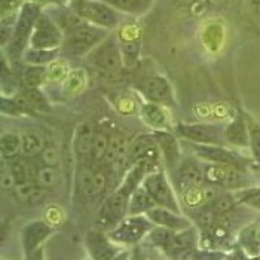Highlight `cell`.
Instances as JSON below:
<instances>
[{
  "mask_svg": "<svg viewBox=\"0 0 260 260\" xmlns=\"http://www.w3.org/2000/svg\"><path fill=\"white\" fill-rule=\"evenodd\" d=\"M54 226L45 220H35L27 223L21 231V247L24 257L35 253L38 248L43 247L45 241L54 234Z\"/></svg>",
  "mask_w": 260,
  "mask_h": 260,
  "instance_id": "e0dca14e",
  "label": "cell"
},
{
  "mask_svg": "<svg viewBox=\"0 0 260 260\" xmlns=\"http://www.w3.org/2000/svg\"><path fill=\"white\" fill-rule=\"evenodd\" d=\"M0 183L3 190H14L17 187V180L12 173L11 164L8 160L2 159V168H0Z\"/></svg>",
  "mask_w": 260,
  "mask_h": 260,
  "instance_id": "d590c367",
  "label": "cell"
},
{
  "mask_svg": "<svg viewBox=\"0 0 260 260\" xmlns=\"http://www.w3.org/2000/svg\"><path fill=\"white\" fill-rule=\"evenodd\" d=\"M69 6L82 20L109 31L119 25L120 12L112 8L106 0H70Z\"/></svg>",
  "mask_w": 260,
  "mask_h": 260,
  "instance_id": "5b68a950",
  "label": "cell"
},
{
  "mask_svg": "<svg viewBox=\"0 0 260 260\" xmlns=\"http://www.w3.org/2000/svg\"><path fill=\"white\" fill-rule=\"evenodd\" d=\"M61 49H35L28 48L22 55V64H31V66H49L51 62L60 58Z\"/></svg>",
  "mask_w": 260,
  "mask_h": 260,
  "instance_id": "83f0119b",
  "label": "cell"
},
{
  "mask_svg": "<svg viewBox=\"0 0 260 260\" xmlns=\"http://www.w3.org/2000/svg\"><path fill=\"white\" fill-rule=\"evenodd\" d=\"M155 207H158V205L153 201V198L150 197V193L143 186H140L131 197L129 207H128V214H131V216L146 214L147 211H150Z\"/></svg>",
  "mask_w": 260,
  "mask_h": 260,
  "instance_id": "f1b7e54d",
  "label": "cell"
},
{
  "mask_svg": "<svg viewBox=\"0 0 260 260\" xmlns=\"http://www.w3.org/2000/svg\"><path fill=\"white\" fill-rule=\"evenodd\" d=\"M85 245L92 260H113L123 250L100 229H94L86 234Z\"/></svg>",
  "mask_w": 260,
  "mask_h": 260,
  "instance_id": "2e32d148",
  "label": "cell"
},
{
  "mask_svg": "<svg viewBox=\"0 0 260 260\" xmlns=\"http://www.w3.org/2000/svg\"><path fill=\"white\" fill-rule=\"evenodd\" d=\"M247 126H248V149L251 152L253 162L260 165V122L253 119L248 113H245Z\"/></svg>",
  "mask_w": 260,
  "mask_h": 260,
  "instance_id": "1f68e13d",
  "label": "cell"
},
{
  "mask_svg": "<svg viewBox=\"0 0 260 260\" xmlns=\"http://www.w3.org/2000/svg\"><path fill=\"white\" fill-rule=\"evenodd\" d=\"M64 42V31L48 12H42L35 24L30 48L35 49H61Z\"/></svg>",
  "mask_w": 260,
  "mask_h": 260,
  "instance_id": "7c38bea8",
  "label": "cell"
},
{
  "mask_svg": "<svg viewBox=\"0 0 260 260\" xmlns=\"http://www.w3.org/2000/svg\"><path fill=\"white\" fill-rule=\"evenodd\" d=\"M57 15L49 14L58 22L64 31V42L61 46V52L70 57L85 58L95 46H99L112 31L89 24L82 20L79 15L69 6L60 8L55 11Z\"/></svg>",
  "mask_w": 260,
  "mask_h": 260,
  "instance_id": "7a4b0ae2",
  "label": "cell"
},
{
  "mask_svg": "<svg viewBox=\"0 0 260 260\" xmlns=\"http://www.w3.org/2000/svg\"><path fill=\"white\" fill-rule=\"evenodd\" d=\"M202 162V170L205 181L208 184L217 186L228 190H241L245 187H250L248 173L242 171L240 168L231 167V165H221V164H211V162Z\"/></svg>",
  "mask_w": 260,
  "mask_h": 260,
  "instance_id": "9c48e42d",
  "label": "cell"
},
{
  "mask_svg": "<svg viewBox=\"0 0 260 260\" xmlns=\"http://www.w3.org/2000/svg\"><path fill=\"white\" fill-rule=\"evenodd\" d=\"M46 190L45 187L39 186L36 181H31V183H24V184H18L12 193L14 197L21 202H25V204H38L40 201L45 198L46 195Z\"/></svg>",
  "mask_w": 260,
  "mask_h": 260,
  "instance_id": "f546056e",
  "label": "cell"
},
{
  "mask_svg": "<svg viewBox=\"0 0 260 260\" xmlns=\"http://www.w3.org/2000/svg\"><path fill=\"white\" fill-rule=\"evenodd\" d=\"M70 69L67 61L58 58L54 62H51L49 66H46V76H48V82H62L64 78L69 75Z\"/></svg>",
  "mask_w": 260,
  "mask_h": 260,
  "instance_id": "e575fe53",
  "label": "cell"
},
{
  "mask_svg": "<svg viewBox=\"0 0 260 260\" xmlns=\"http://www.w3.org/2000/svg\"><path fill=\"white\" fill-rule=\"evenodd\" d=\"M42 165L48 167H57L60 162V152L55 144H45L42 153L39 155Z\"/></svg>",
  "mask_w": 260,
  "mask_h": 260,
  "instance_id": "8d00e7d4",
  "label": "cell"
},
{
  "mask_svg": "<svg viewBox=\"0 0 260 260\" xmlns=\"http://www.w3.org/2000/svg\"><path fill=\"white\" fill-rule=\"evenodd\" d=\"M134 89L144 101L162 104L168 109L177 107L173 85L164 75H150L147 78H143L139 83L134 85Z\"/></svg>",
  "mask_w": 260,
  "mask_h": 260,
  "instance_id": "8fae6325",
  "label": "cell"
},
{
  "mask_svg": "<svg viewBox=\"0 0 260 260\" xmlns=\"http://www.w3.org/2000/svg\"><path fill=\"white\" fill-rule=\"evenodd\" d=\"M140 160H147L158 168L160 167L162 155H160V149L153 133L139 134L131 141L128 158H126V170Z\"/></svg>",
  "mask_w": 260,
  "mask_h": 260,
  "instance_id": "4fadbf2b",
  "label": "cell"
},
{
  "mask_svg": "<svg viewBox=\"0 0 260 260\" xmlns=\"http://www.w3.org/2000/svg\"><path fill=\"white\" fill-rule=\"evenodd\" d=\"M85 60L101 76L118 78L125 67L119 38L115 33H110L85 57Z\"/></svg>",
  "mask_w": 260,
  "mask_h": 260,
  "instance_id": "277c9868",
  "label": "cell"
},
{
  "mask_svg": "<svg viewBox=\"0 0 260 260\" xmlns=\"http://www.w3.org/2000/svg\"><path fill=\"white\" fill-rule=\"evenodd\" d=\"M176 136L183 141L197 143V144H221L224 146V125L210 123V122H197L184 123L179 122L174 125Z\"/></svg>",
  "mask_w": 260,
  "mask_h": 260,
  "instance_id": "ba28073f",
  "label": "cell"
},
{
  "mask_svg": "<svg viewBox=\"0 0 260 260\" xmlns=\"http://www.w3.org/2000/svg\"><path fill=\"white\" fill-rule=\"evenodd\" d=\"M20 82L22 88H33L40 89L46 82V67L45 66H31V64H24L20 73Z\"/></svg>",
  "mask_w": 260,
  "mask_h": 260,
  "instance_id": "d4e9b609",
  "label": "cell"
},
{
  "mask_svg": "<svg viewBox=\"0 0 260 260\" xmlns=\"http://www.w3.org/2000/svg\"><path fill=\"white\" fill-rule=\"evenodd\" d=\"M235 200L238 204H244L247 207L260 210V187L250 186L241 190H235Z\"/></svg>",
  "mask_w": 260,
  "mask_h": 260,
  "instance_id": "d6a6232c",
  "label": "cell"
},
{
  "mask_svg": "<svg viewBox=\"0 0 260 260\" xmlns=\"http://www.w3.org/2000/svg\"><path fill=\"white\" fill-rule=\"evenodd\" d=\"M42 8L38 2L27 0L21 6L18 18L15 21L11 40L5 46V57L11 62H20L24 52L30 48V39L35 24L42 14Z\"/></svg>",
  "mask_w": 260,
  "mask_h": 260,
  "instance_id": "3957f363",
  "label": "cell"
},
{
  "mask_svg": "<svg viewBox=\"0 0 260 260\" xmlns=\"http://www.w3.org/2000/svg\"><path fill=\"white\" fill-rule=\"evenodd\" d=\"M112 8L120 14L140 18L149 14L155 5V0H106Z\"/></svg>",
  "mask_w": 260,
  "mask_h": 260,
  "instance_id": "cb8c5ba5",
  "label": "cell"
},
{
  "mask_svg": "<svg viewBox=\"0 0 260 260\" xmlns=\"http://www.w3.org/2000/svg\"><path fill=\"white\" fill-rule=\"evenodd\" d=\"M95 122H82L76 126L73 136V153L79 164L92 165V144L95 136Z\"/></svg>",
  "mask_w": 260,
  "mask_h": 260,
  "instance_id": "d6986e66",
  "label": "cell"
},
{
  "mask_svg": "<svg viewBox=\"0 0 260 260\" xmlns=\"http://www.w3.org/2000/svg\"><path fill=\"white\" fill-rule=\"evenodd\" d=\"M174 183H176L177 193L207 184L202 170V162L197 156L195 158L183 156L180 165L174 174Z\"/></svg>",
  "mask_w": 260,
  "mask_h": 260,
  "instance_id": "9a60e30c",
  "label": "cell"
},
{
  "mask_svg": "<svg viewBox=\"0 0 260 260\" xmlns=\"http://www.w3.org/2000/svg\"><path fill=\"white\" fill-rule=\"evenodd\" d=\"M35 181L45 187V189H49V187H54L58 181V171L55 167H48V165H42L38 168L36 171V179Z\"/></svg>",
  "mask_w": 260,
  "mask_h": 260,
  "instance_id": "836d02e7",
  "label": "cell"
},
{
  "mask_svg": "<svg viewBox=\"0 0 260 260\" xmlns=\"http://www.w3.org/2000/svg\"><path fill=\"white\" fill-rule=\"evenodd\" d=\"M139 110H140L141 120L152 131H174V125L171 122L168 107L143 100L139 106Z\"/></svg>",
  "mask_w": 260,
  "mask_h": 260,
  "instance_id": "ffe728a7",
  "label": "cell"
},
{
  "mask_svg": "<svg viewBox=\"0 0 260 260\" xmlns=\"http://www.w3.org/2000/svg\"><path fill=\"white\" fill-rule=\"evenodd\" d=\"M184 143L192 152V155L204 162L231 165V167L240 168L242 171H247L251 164V160L242 156L238 150L229 149L221 144H197V143H187V141Z\"/></svg>",
  "mask_w": 260,
  "mask_h": 260,
  "instance_id": "52a82bcc",
  "label": "cell"
},
{
  "mask_svg": "<svg viewBox=\"0 0 260 260\" xmlns=\"http://www.w3.org/2000/svg\"><path fill=\"white\" fill-rule=\"evenodd\" d=\"M45 147V140L36 131H25L21 134V158H39Z\"/></svg>",
  "mask_w": 260,
  "mask_h": 260,
  "instance_id": "4316f807",
  "label": "cell"
},
{
  "mask_svg": "<svg viewBox=\"0 0 260 260\" xmlns=\"http://www.w3.org/2000/svg\"><path fill=\"white\" fill-rule=\"evenodd\" d=\"M86 72L83 69H73L69 72V75L61 82V92L69 99L80 94L86 86Z\"/></svg>",
  "mask_w": 260,
  "mask_h": 260,
  "instance_id": "484cf974",
  "label": "cell"
},
{
  "mask_svg": "<svg viewBox=\"0 0 260 260\" xmlns=\"http://www.w3.org/2000/svg\"><path fill=\"white\" fill-rule=\"evenodd\" d=\"M155 229L153 221L146 214L131 216L128 214L122 221H119L113 229L106 232L109 238L119 245H137L146 240V237Z\"/></svg>",
  "mask_w": 260,
  "mask_h": 260,
  "instance_id": "8992f818",
  "label": "cell"
},
{
  "mask_svg": "<svg viewBox=\"0 0 260 260\" xmlns=\"http://www.w3.org/2000/svg\"><path fill=\"white\" fill-rule=\"evenodd\" d=\"M141 186L150 193V197L156 202V205L170 208L173 211L181 213L180 202L177 198V193L171 184V181L167 176V171L158 168L155 171H150L144 180L141 183Z\"/></svg>",
  "mask_w": 260,
  "mask_h": 260,
  "instance_id": "30bf717a",
  "label": "cell"
},
{
  "mask_svg": "<svg viewBox=\"0 0 260 260\" xmlns=\"http://www.w3.org/2000/svg\"><path fill=\"white\" fill-rule=\"evenodd\" d=\"M133 139L119 128H115L110 137V143L107 147V152L104 155V159L100 165L106 167L112 173L118 171L120 168H126V158L129 152Z\"/></svg>",
  "mask_w": 260,
  "mask_h": 260,
  "instance_id": "5bb4252c",
  "label": "cell"
},
{
  "mask_svg": "<svg viewBox=\"0 0 260 260\" xmlns=\"http://www.w3.org/2000/svg\"><path fill=\"white\" fill-rule=\"evenodd\" d=\"M116 126L112 125L110 122H104V123H97L95 128V136H94V144H92V165H100L104 155L107 152L109 143L112 133Z\"/></svg>",
  "mask_w": 260,
  "mask_h": 260,
  "instance_id": "603a6c76",
  "label": "cell"
},
{
  "mask_svg": "<svg viewBox=\"0 0 260 260\" xmlns=\"http://www.w3.org/2000/svg\"><path fill=\"white\" fill-rule=\"evenodd\" d=\"M146 216L153 221L155 226L165 228V229H170V231L181 232V231H186V229L192 228L190 219L184 217L181 213L173 211V210L165 208V207H159V205L152 208L150 211H147Z\"/></svg>",
  "mask_w": 260,
  "mask_h": 260,
  "instance_id": "44dd1931",
  "label": "cell"
},
{
  "mask_svg": "<svg viewBox=\"0 0 260 260\" xmlns=\"http://www.w3.org/2000/svg\"><path fill=\"white\" fill-rule=\"evenodd\" d=\"M24 260H45V250H43V247L38 248V250H36L35 253H31L30 256L24 257Z\"/></svg>",
  "mask_w": 260,
  "mask_h": 260,
  "instance_id": "74e56055",
  "label": "cell"
},
{
  "mask_svg": "<svg viewBox=\"0 0 260 260\" xmlns=\"http://www.w3.org/2000/svg\"><path fill=\"white\" fill-rule=\"evenodd\" d=\"M224 140L228 144L238 149L248 147L250 141H248V126H247L245 112H238L234 119L228 125H224Z\"/></svg>",
  "mask_w": 260,
  "mask_h": 260,
  "instance_id": "7402d4cb",
  "label": "cell"
},
{
  "mask_svg": "<svg viewBox=\"0 0 260 260\" xmlns=\"http://www.w3.org/2000/svg\"><path fill=\"white\" fill-rule=\"evenodd\" d=\"M0 150L2 159L11 160L21 156V134L17 133H3L0 139Z\"/></svg>",
  "mask_w": 260,
  "mask_h": 260,
  "instance_id": "4dcf8cb0",
  "label": "cell"
},
{
  "mask_svg": "<svg viewBox=\"0 0 260 260\" xmlns=\"http://www.w3.org/2000/svg\"><path fill=\"white\" fill-rule=\"evenodd\" d=\"M155 170H158V167L147 160H140L126 170L119 186L101 204L95 217L97 229L109 232L128 216V207L133 193L140 187L144 177Z\"/></svg>",
  "mask_w": 260,
  "mask_h": 260,
  "instance_id": "6da1fadb",
  "label": "cell"
},
{
  "mask_svg": "<svg viewBox=\"0 0 260 260\" xmlns=\"http://www.w3.org/2000/svg\"><path fill=\"white\" fill-rule=\"evenodd\" d=\"M152 133L158 141L162 160L165 164L167 171L176 174L181 159H183L179 137L176 136L174 131H152Z\"/></svg>",
  "mask_w": 260,
  "mask_h": 260,
  "instance_id": "ac0fdd59",
  "label": "cell"
}]
</instances>
